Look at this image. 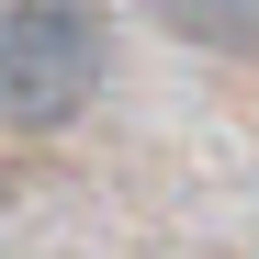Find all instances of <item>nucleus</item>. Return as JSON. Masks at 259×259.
Segmentation results:
<instances>
[{
  "label": "nucleus",
  "instance_id": "1",
  "mask_svg": "<svg viewBox=\"0 0 259 259\" xmlns=\"http://www.w3.org/2000/svg\"><path fill=\"white\" fill-rule=\"evenodd\" d=\"M102 91V23L79 0H12L0 12V124L57 136Z\"/></svg>",
  "mask_w": 259,
  "mask_h": 259
},
{
  "label": "nucleus",
  "instance_id": "2",
  "mask_svg": "<svg viewBox=\"0 0 259 259\" xmlns=\"http://www.w3.org/2000/svg\"><path fill=\"white\" fill-rule=\"evenodd\" d=\"M147 23H169L181 46H214V57H259V0H147Z\"/></svg>",
  "mask_w": 259,
  "mask_h": 259
}]
</instances>
